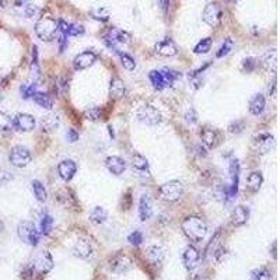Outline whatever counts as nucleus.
Instances as JSON below:
<instances>
[{"label": "nucleus", "mask_w": 280, "mask_h": 280, "mask_svg": "<svg viewBox=\"0 0 280 280\" xmlns=\"http://www.w3.org/2000/svg\"><path fill=\"white\" fill-rule=\"evenodd\" d=\"M200 137H202V142L208 147H216L217 143H218V135L215 129L212 127H203L200 130Z\"/></svg>", "instance_id": "obj_23"}, {"label": "nucleus", "mask_w": 280, "mask_h": 280, "mask_svg": "<svg viewBox=\"0 0 280 280\" xmlns=\"http://www.w3.org/2000/svg\"><path fill=\"white\" fill-rule=\"evenodd\" d=\"M146 259L152 265H160L164 261V249L158 245H152L146 249Z\"/></svg>", "instance_id": "obj_21"}, {"label": "nucleus", "mask_w": 280, "mask_h": 280, "mask_svg": "<svg viewBox=\"0 0 280 280\" xmlns=\"http://www.w3.org/2000/svg\"><path fill=\"white\" fill-rule=\"evenodd\" d=\"M153 215V206H152V200L147 195H142V198L139 200V216L140 220H149Z\"/></svg>", "instance_id": "obj_22"}, {"label": "nucleus", "mask_w": 280, "mask_h": 280, "mask_svg": "<svg viewBox=\"0 0 280 280\" xmlns=\"http://www.w3.org/2000/svg\"><path fill=\"white\" fill-rule=\"evenodd\" d=\"M265 107H266V99L262 94H255L252 98L249 99V112L252 115H261Z\"/></svg>", "instance_id": "obj_24"}, {"label": "nucleus", "mask_w": 280, "mask_h": 280, "mask_svg": "<svg viewBox=\"0 0 280 280\" xmlns=\"http://www.w3.org/2000/svg\"><path fill=\"white\" fill-rule=\"evenodd\" d=\"M59 125H61V119H59L58 115H54V114L45 115V117L41 119V126L46 132H52Z\"/></svg>", "instance_id": "obj_30"}, {"label": "nucleus", "mask_w": 280, "mask_h": 280, "mask_svg": "<svg viewBox=\"0 0 280 280\" xmlns=\"http://www.w3.org/2000/svg\"><path fill=\"white\" fill-rule=\"evenodd\" d=\"M130 268H132V261L127 258L126 255H118L109 261V269L117 275L126 273Z\"/></svg>", "instance_id": "obj_14"}, {"label": "nucleus", "mask_w": 280, "mask_h": 280, "mask_svg": "<svg viewBox=\"0 0 280 280\" xmlns=\"http://www.w3.org/2000/svg\"><path fill=\"white\" fill-rule=\"evenodd\" d=\"M99 117H101V109H99L98 107H91V108L84 111V118L89 119V121H91V122L98 121Z\"/></svg>", "instance_id": "obj_46"}, {"label": "nucleus", "mask_w": 280, "mask_h": 280, "mask_svg": "<svg viewBox=\"0 0 280 280\" xmlns=\"http://www.w3.org/2000/svg\"><path fill=\"white\" fill-rule=\"evenodd\" d=\"M154 51L161 56H175L178 54V49H177V45L172 42L170 38L164 39V41H160L154 45Z\"/></svg>", "instance_id": "obj_19"}, {"label": "nucleus", "mask_w": 280, "mask_h": 280, "mask_svg": "<svg viewBox=\"0 0 280 280\" xmlns=\"http://www.w3.org/2000/svg\"><path fill=\"white\" fill-rule=\"evenodd\" d=\"M14 7L17 10L21 16L27 18L35 17L36 14L39 13V10L36 9V6H34L31 3V0H16L14 1Z\"/></svg>", "instance_id": "obj_16"}, {"label": "nucleus", "mask_w": 280, "mask_h": 280, "mask_svg": "<svg viewBox=\"0 0 280 280\" xmlns=\"http://www.w3.org/2000/svg\"><path fill=\"white\" fill-rule=\"evenodd\" d=\"M36 84L35 82L31 83V84H21V87H20V93H21V97L24 99H30L32 95H34V93L36 91Z\"/></svg>", "instance_id": "obj_39"}, {"label": "nucleus", "mask_w": 280, "mask_h": 280, "mask_svg": "<svg viewBox=\"0 0 280 280\" xmlns=\"http://www.w3.org/2000/svg\"><path fill=\"white\" fill-rule=\"evenodd\" d=\"M127 241H129V244L130 245L139 247V245L143 243V234L136 230V231H133V233H130V234L127 235Z\"/></svg>", "instance_id": "obj_47"}, {"label": "nucleus", "mask_w": 280, "mask_h": 280, "mask_svg": "<svg viewBox=\"0 0 280 280\" xmlns=\"http://www.w3.org/2000/svg\"><path fill=\"white\" fill-rule=\"evenodd\" d=\"M161 74H163L164 80H165V84H168V86H172L174 83L181 77V73L174 70V69H168V67H164Z\"/></svg>", "instance_id": "obj_37"}, {"label": "nucleus", "mask_w": 280, "mask_h": 280, "mask_svg": "<svg viewBox=\"0 0 280 280\" xmlns=\"http://www.w3.org/2000/svg\"><path fill=\"white\" fill-rule=\"evenodd\" d=\"M275 146V137L269 133H261L256 137H253L252 147L255 152L261 154H266L271 152Z\"/></svg>", "instance_id": "obj_9"}, {"label": "nucleus", "mask_w": 280, "mask_h": 280, "mask_svg": "<svg viewBox=\"0 0 280 280\" xmlns=\"http://www.w3.org/2000/svg\"><path fill=\"white\" fill-rule=\"evenodd\" d=\"M84 34V27L82 24H70L67 26V30H66V35L67 36H79Z\"/></svg>", "instance_id": "obj_45"}, {"label": "nucleus", "mask_w": 280, "mask_h": 280, "mask_svg": "<svg viewBox=\"0 0 280 280\" xmlns=\"http://www.w3.org/2000/svg\"><path fill=\"white\" fill-rule=\"evenodd\" d=\"M132 164L136 171L140 172L143 177H149V161L140 154H133L132 157Z\"/></svg>", "instance_id": "obj_27"}, {"label": "nucleus", "mask_w": 280, "mask_h": 280, "mask_svg": "<svg viewBox=\"0 0 280 280\" xmlns=\"http://www.w3.org/2000/svg\"><path fill=\"white\" fill-rule=\"evenodd\" d=\"M31 152L28 150L27 147L24 146H16L11 149V152L9 154V160L11 165L17 167V168H23V167H27L28 164L31 163Z\"/></svg>", "instance_id": "obj_4"}, {"label": "nucleus", "mask_w": 280, "mask_h": 280, "mask_svg": "<svg viewBox=\"0 0 280 280\" xmlns=\"http://www.w3.org/2000/svg\"><path fill=\"white\" fill-rule=\"evenodd\" d=\"M203 21L210 27H217L221 21V9L218 3L212 1L203 10Z\"/></svg>", "instance_id": "obj_8"}, {"label": "nucleus", "mask_w": 280, "mask_h": 280, "mask_svg": "<svg viewBox=\"0 0 280 280\" xmlns=\"http://www.w3.org/2000/svg\"><path fill=\"white\" fill-rule=\"evenodd\" d=\"M137 119L145 124V125H149V126H153V125H157L160 124L161 121V114L157 111V108H154L152 105H143L140 108L137 109Z\"/></svg>", "instance_id": "obj_5"}, {"label": "nucleus", "mask_w": 280, "mask_h": 280, "mask_svg": "<svg viewBox=\"0 0 280 280\" xmlns=\"http://www.w3.org/2000/svg\"><path fill=\"white\" fill-rule=\"evenodd\" d=\"M17 234L23 243L31 247H36L39 243V231L31 221H21L17 227Z\"/></svg>", "instance_id": "obj_3"}, {"label": "nucleus", "mask_w": 280, "mask_h": 280, "mask_svg": "<svg viewBox=\"0 0 280 280\" xmlns=\"http://www.w3.org/2000/svg\"><path fill=\"white\" fill-rule=\"evenodd\" d=\"M105 39L112 42V44H127L130 41V35L121 28L112 27L109 28V31L105 35Z\"/></svg>", "instance_id": "obj_18"}, {"label": "nucleus", "mask_w": 280, "mask_h": 280, "mask_svg": "<svg viewBox=\"0 0 280 280\" xmlns=\"http://www.w3.org/2000/svg\"><path fill=\"white\" fill-rule=\"evenodd\" d=\"M249 280H271V273L266 268H258L252 271Z\"/></svg>", "instance_id": "obj_41"}, {"label": "nucleus", "mask_w": 280, "mask_h": 280, "mask_svg": "<svg viewBox=\"0 0 280 280\" xmlns=\"http://www.w3.org/2000/svg\"><path fill=\"white\" fill-rule=\"evenodd\" d=\"M91 17L98 20V21H108L109 16V9H107L105 6H94L93 9L90 10Z\"/></svg>", "instance_id": "obj_34"}, {"label": "nucleus", "mask_w": 280, "mask_h": 280, "mask_svg": "<svg viewBox=\"0 0 280 280\" xmlns=\"http://www.w3.org/2000/svg\"><path fill=\"white\" fill-rule=\"evenodd\" d=\"M66 45H67V36L62 34L61 39H59V49H61V52H63Z\"/></svg>", "instance_id": "obj_52"}, {"label": "nucleus", "mask_w": 280, "mask_h": 280, "mask_svg": "<svg viewBox=\"0 0 280 280\" xmlns=\"http://www.w3.org/2000/svg\"><path fill=\"white\" fill-rule=\"evenodd\" d=\"M210 48H212V38H203L198 45L193 48V52L198 55L208 54Z\"/></svg>", "instance_id": "obj_40"}, {"label": "nucleus", "mask_w": 280, "mask_h": 280, "mask_svg": "<svg viewBox=\"0 0 280 280\" xmlns=\"http://www.w3.org/2000/svg\"><path fill=\"white\" fill-rule=\"evenodd\" d=\"M76 171H77V165L73 160H63L58 165V172H59L61 178L66 182L73 180V177L76 175Z\"/></svg>", "instance_id": "obj_15"}, {"label": "nucleus", "mask_w": 280, "mask_h": 280, "mask_svg": "<svg viewBox=\"0 0 280 280\" xmlns=\"http://www.w3.org/2000/svg\"><path fill=\"white\" fill-rule=\"evenodd\" d=\"M89 218H90L91 223H94V224H102V223H105V221H107V218H108V213H107V210H105L104 208L97 206V208H94L93 210H91Z\"/></svg>", "instance_id": "obj_31"}, {"label": "nucleus", "mask_w": 280, "mask_h": 280, "mask_svg": "<svg viewBox=\"0 0 280 280\" xmlns=\"http://www.w3.org/2000/svg\"><path fill=\"white\" fill-rule=\"evenodd\" d=\"M105 165H107L108 171L112 172L114 175H121V174H124V171L126 170L125 160L121 158V157H118V156H111V157H108L107 161H105Z\"/></svg>", "instance_id": "obj_20"}, {"label": "nucleus", "mask_w": 280, "mask_h": 280, "mask_svg": "<svg viewBox=\"0 0 280 280\" xmlns=\"http://www.w3.org/2000/svg\"><path fill=\"white\" fill-rule=\"evenodd\" d=\"M31 98L34 99V102H35L36 105H39L41 108L51 109L52 107H54V101H52V98H51L48 94H45V93L35 91V93H34V95H32Z\"/></svg>", "instance_id": "obj_29"}, {"label": "nucleus", "mask_w": 280, "mask_h": 280, "mask_svg": "<svg viewBox=\"0 0 280 280\" xmlns=\"http://www.w3.org/2000/svg\"><path fill=\"white\" fill-rule=\"evenodd\" d=\"M30 73L31 77L36 80L41 76V67H39V62H38V46H32V59H31V64H30Z\"/></svg>", "instance_id": "obj_32"}, {"label": "nucleus", "mask_w": 280, "mask_h": 280, "mask_svg": "<svg viewBox=\"0 0 280 280\" xmlns=\"http://www.w3.org/2000/svg\"><path fill=\"white\" fill-rule=\"evenodd\" d=\"M199 259H200V255H199V251L195 247L188 245L184 249V252H182V262H184V266L188 271H193L198 266Z\"/></svg>", "instance_id": "obj_13"}, {"label": "nucleus", "mask_w": 280, "mask_h": 280, "mask_svg": "<svg viewBox=\"0 0 280 280\" xmlns=\"http://www.w3.org/2000/svg\"><path fill=\"white\" fill-rule=\"evenodd\" d=\"M160 193L165 200L168 202H175L181 198L184 193V185L180 181H168L160 188Z\"/></svg>", "instance_id": "obj_6"}, {"label": "nucleus", "mask_w": 280, "mask_h": 280, "mask_svg": "<svg viewBox=\"0 0 280 280\" xmlns=\"http://www.w3.org/2000/svg\"><path fill=\"white\" fill-rule=\"evenodd\" d=\"M58 32V21L51 16L41 17L35 24V34L42 41H51Z\"/></svg>", "instance_id": "obj_2"}, {"label": "nucleus", "mask_w": 280, "mask_h": 280, "mask_svg": "<svg viewBox=\"0 0 280 280\" xmlns=\"http://www.w3.org/2000/svg\"><path fill=\"white\" fill-rule=\"evenodd\" d=\"M31 187H32V192L35 195V198L38 202H45L48 198V192H46L45 187L42 185V182L39 181H32L31 182Z\"/></svg>", "instance_id": "obj_36"}, {"label": "nucleus", "mask_w": 280, "mask_h": 280, "mask_svg": "<svg viewBox=\"0 0 280 280\" xmlns=\"http://www.w3.org/2000/svg\"><path fill=\"white\" fill-rule=\"evenodd\" d=\"M158 3H160V6H161V9L164 11H167V10L170 9V0H158Z\"/></svg>", "instance_id": "obj_53"}, {"label": "nucleus", "mask_w": 280, "mask_h": 280, "mask_svg": "<svg viewBox=\"0 0 280 280\" xmlns=\"http://www.w3.org/2000/svg\"><path fill=\"white\" fill-rule=\"evenodd\" d=\"M255 67H256V59H253V58H247L244 62H243V70H244V72H253Z\"/></svg>", "instance_id": "obj_49"}, {"label": "nucleus", "mask_w": 280, "mask_h": 280, "mask_svg": "<svg viewBox=\"0 0 280 280\" xmlns=\"http://www.w3.org/2000/svg\"><path fill=\"white\" fill-rule=\"evenodd\" d=\"M248 217H249V210H248V208H245V206H237V208L234 209V212H233V224H234L235 227L243 226V224L247 223Z\"/></svg>", "instance_id": "obj_26"}, {"label": "nucleus", "mask_w": 280, "mask_h": 280, "mask_svg": "<svg viewBox=\"0 0 280 280\" xmlns=\"http://www.w3.org/2000/svg\"><path fill=\"white\" fill-rule=\"evenodd\" d=\"M228 1H233V3H235V1H238V0H228Z\"/></svg>", "instance_id": "obj_55"}, {"label": "nucleus", "mask_w": 280, "mask_h": 280, "mask_svg": "<svg viewBox=\"0 0 280 280\" xmlns=\"http://www.w3.org/2000/svg\"><path fill=\"white\" fill-rule=\"evenodd\" d=\"M54 268V259L52 255L48 251H41L39 253H36L34 261H32V269L38 273L45 275L48 272L52 271Z\"/></svg>", "instance_id": "obj_7"}, {"label": "nucleus", "mask_w": 280, "mask_h": 280, "mask_svg": "<svg viewBox=\"0 0 280 280\" xmlns=\"http://www.w3.org/2000/svg\"><path fill=\"white\" fill-rule=\"evenodd\" d=\"M231 51H233V41H231L230 38H226L224 42L220 46V49L216 52V56L217 58H223V56L230 54Z\"/></svg>", "instance_id": "obj_43"}, {"label": "nucleus", "mask_w": 280, "mask_h": 280, "mask_svg": "<svg viewBox=\"0 0 280 280\" xmlns=\"http://www.w3.org/2000/svg\"><path fill=\"white\" fill-rule=\"evenodd\" d=\"M73 255L77 256V258H82V259H86L89 258L91 253H93V245L89 240L86 238H80L77 240V243L73 247Z\"/></svg>", "instance_id": "obj_17"}, {"label": "nucleus", "mask_w": 280, "mask_h": 280, "mask_svg": "<svg viewBox=\"0 0 280 280\" xmlns=\"http://www.w3.org/2000/svg\"><path fill=\"white\" fill-rule=\"evenodd\" d=\"M149 79H150V83L153 84V87L156 90H163L164 87L167 86L163 74H161V72H158V70H152L150 74H149Z\"/></svg>", "instance_id": "obj_35"}, {"label": "nucleus", "mask_w": 280, "mask_h": 280, "mask_svg": "<svg viewBox=\"0 0 280 280\" xmlns=\"http://www.w3.org/2000/svg\"><path fill=\"white\" fill-rule=\"evenodd\" d=\"M7 3H9V0H0V9H4L7 6Z\"/></svg>", "instance_id": "obj_54"}, {"label": "nucleus", "mask_w": 280, "mask_h": 280, "mask_svg": "<svg viewBox=\"0 0 280 280\" xmlns=\"http://www.w3.org/2000/svg\"><path fill=\"white\" fill-rule=\"evenodd\" d=\"M262 174L259 171H253L247 178V188H248V190H251V192H258L259 188H261V185H262Z\"/></svg>", "instance_id": "obj_28"}, {"label": "nucleus", "mask_w": 280, "mask_h": 280, "mask_svg": "<svg viewBox=\"0 0 280 280\" xmlns=\"http://www.w3.org/2000/svg\"><path fill=\"white\" fill-rule=\"evenodd\" d=\"M125 93H126V90H125L124 82H122L119 77H114V79L111 80V86H109V94H111V97L115 99H119L125 95Z\"/></svg>", "instance_id": "obj_25"}, {"label": "nucleus", "mask_w": 280, "mask_h": 280, "mask_svg": "<svg viewBox=\"0 0 280 280\" xmlns=\"http://www.w3.org/2000/svg\"><path fill=\"white\" fill-rule=\"evenodd\" d=\"M13 127V119L4 114V112H0V132H7Z\"/></svg>", "instance_id": "obj_44"}, {"label": "nucleus", "mask_w": 280, "mask_h": 280, "mask_svg": "<svg viewBox=\"0 0 280 280\" xmlns=\"http://www.w3.org/2000/svg\"><path fill=\"white\" fill-rule=\"evenodd\" d=\"M54 228V218L51 215H44L41 218V234L49 235Z\"/></svg>", "instance_id": "obj_38"}, {"label": "nucleus", "mask_w": 280, "mask_h": 280, "mask_svg": "<svg viewBox=\"0 0 280 280\" xmlns=\"http://www.w3.org/2000/svg\"><path fill=\"white\" fill-rule=\"evenodd\" d=\"M230 178H231V185L227 188V195L228 198H235L238 192V182H240V163L238 160H231L230 163Z\"/></svg>", "instance_id": "obj_11"}, {"label": "nucleus", "mask_w": 280, "mask_h": 280, "mask_svg": "<svg viewBox=\"0 0 280 280\" xmlns=\"http://www.w3.org/2000/svg\"><path fill=\"white\" fill-rule=\"evenodd\" d=\"M66 139H67V142L74 143V142L79 140V133H77L74 129H67V132H66Z\"/></svg>", "instance_id": "obj_51"}, {"label": "nucleus", "mask_w": 280, "mask_h": 280, "mask_svg": "<svg viewBox=\"0 0 280 280\" xmlns=\"http://www.w3.org/2000/svg\"><path fill=\"white\" fill-rule=\"evenodd\" d=\"M119 58H121V62H122V66L126 69V70H133L136 67V62L135 59L130 56V55L127 54H122V52H119Z\"/></svg>", "instance_id": "obj_42"}, {"label": "nucleus", "mask_w": 280, "mask_h": 280, "mask_svg": "<svg viewBox=\"0 0 280 280\" xmlns=\"http://www.w3.org/2000/svg\"><path fill=\"white\" fill-rule=\"evenodd\" d=\"M182 231L189 238L190 241L199 243L206 237L208 227H206V223L200 217L189 216L184 218V221H182Z\"/></svg>", "instance_id": "obj_1"}, {"label": "nucleus", "mask_w": 280, "mask_h": 280, "mask_svg": "<svg viewBox=\"0 0 280 280\" xmlns=\"http://www.w3.org/2000/svg\"><path fill=\"white\" fill-rule=\"evenodd\" d=\"M262 64L266 70H271V72H276V51L271 49L268 51L266 54L263 55L262 58Z\"/></svg>", "instance_id": "obj_33"}, {"label": "nucleus", "mask_w": 280, "mask_h": 280, "mask_svg": "<svg viewBox=\"0 0 280 280\" xmlns=\"http://www.w3.org/2000/svg\"><path fill=\"white\" fill-rule=\"evenodd\" d=\"M95 61H97V54L93 51H86V52L79 54L73 59V66L76 70H84V69L90 67L91 64H94Z\"/></svg>", "instance_id": "obj_12"}, {"label": "nucleus", "mask_w": 280, "mask_h": 280, "mask_svg": "<svg viewBox=\"0 0 280 280\" xmlns=\"http://www.w3.org/2000/svg\"><path fill=\"white\" fill-rule=\"evenodd\" d=\"M185 121L190 124V125H195L196 122H198V115H196V112H195V109H189L187 114H185Z\"/></svg>", "instance_id": "obj_50"}, {"label": "nucleus", "mask_w": 280, "mask_h": 280, "mask_svg": "<svg viewBox=\"0 0 280 280\" xmlns=\"http://www.w3.org/2000/svg\"><path fill=\"white\" fill-rule=\"evenodd\" d=\"M13 127L17 132H31L35 127V119L30 114H17L13 118Z\"/></svg>", "instance_id": "obj_10"}, {"label": "nucleus", "mask_w": 280, "mask_h": 280, "mask_svg": "<svg viewBox=\"0 0 280 280\" xmlns=\"http://www.w3.org/2000/svg\"><path fill=\"white\" fill-rule=\"evenodd\" d=\"M245 124L244 121H234L228 125V132L230 133H241L244 130Z\"/></svg>", "instance_id": "obj_48"}]
</instances>
